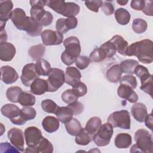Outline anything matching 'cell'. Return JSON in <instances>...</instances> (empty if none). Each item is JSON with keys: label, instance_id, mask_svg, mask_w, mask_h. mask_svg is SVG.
Returning <instances> with one entry per match:
<instances>
[{"label": "cell", "instance_id": "816d5d0a", "mask_svg": "<svg viewBox=\"0 0 153 153\" xmlns=\"http://www.w3.org/2000/svg\"><path fill=\"white\" fill-rule=\"evenodd\" d=\"M145 5V1L143 0H133L131 2V7L137 11H142Z\"/></svg>", "mask_w": 153, "mask_h": 153}, {"label": "cell", "instance_id": "f907efd6", "mask_svg": "<svg viewBox=\"0 0 153 153\" xmlns=\"http://www.w3.org/2000/svg\"><path fill=\"white\" fill-rule=\"evenodd\" d=\"M53 16L52 14L50 12L46 11L45 16H44L42 19L39 22V23L42 26H47L51 24V23L53 22Z\"/></svg>", "mask_w": 153, "mask_h": 153}, {"label": "cell", "instance_id": "d4e9b609", "mask_svg": "<svg viewBox=\"0 0 153 153\" xmlns=\"http://www.w3.org/2000/svg\"><path fill=\"white\" fill-rule=\"evenodd\" d=\"M55 114L57 119L64 124L69 122L74 115L72 111L68 106H59Z\"/></svg>", "mask_w": 153, "mask_h": 153}, {"label": "cell", "instance_id": "ac0fdd59", "mask_svg": "<svg viewBox=\"0 0 153 153\" xmlns=\"http://www.w3.org/2000/svg\"><path fill=\"white\" fill-rule=\"evenodd\" d=\"M16 48L13 44L7 42L0 44V59L2 61H11L16 55Z\"/></svg>", "mask_w": 153, "mask_h": 153}, {"label": "cell", "instance_id": "6f0895ef", "mask_svg": "<svg viewBox=\"0 0 153 153\" xmlns=\"http://www.w3.org/2000/svg\"><path fill=\"white\" fill-rule=\"evenodd\" d=\"M117 2L121 5H126L127 2H128V1H124V0H117Z\"/></svg>", "mask_w": 153, "mask_h": 153}, {"label": "cell", "instance_id": "d6986e66", "mask_svg": "<svg viewBox=\"0 0 153 153\" xmlns=\"http://www.w3.org/2000/svg\"><path fill=\"white\" fill-rule=\"evenodd\" d=\"M65 76V82L73 87L80 82L81 74L76 68L69 66L66 69Z\"/></svg>", "mask_w": 153, "mask_h": 153}, {"label": "cell", "instance_id": "8fae6325", "mask_svg": "<svg viewBox=\"0 0 153 153\" xmlns=\"http://www.w3.org/2000/svg\"><path fill=\"white\" fill-rule=\"evenodd\" d=\"M37 78H39V75L35 71V64L31 63L25 65L20 76L22 84L26 87L30 86L32 82Z\"/></svg>", "mask_w": 153, "mask_h": 153}, {"label": "cell", "instance_id": "ab89813d", "mask_svg": "<svg viewBox=\"0 0 153 153\" xmlns=\"http://www.w3.org/2000/svg\"><path fill=\"white\" fill-rule=\"evenodd\" d=\"M61 98L65 103L69 105L76 102L78 99V96L73 89H68L62 94Z\"/></svg>", "mask_w": 153, "mask_h": 153}, {"label": "cell", "instance_id": "11a10c76", "mask_svg": "<svg viewBox=\"0 0 153 153\" xmlns=\"http://www.w3.org/2000/svg\"><path fill=\"white\" fill-rule=\"evenodd\" d=\"M152 113L147 115V116L146 117L144 121H145V126L149 128L150 129L151 131H152V125H153V122H152Z\"/></svg>", "mask_w": 153, "mask_h": 153}, {"label": "cell", "instance_id": "9f6ffc18", "mask_svg": "<svg viewBox=\"0 0 153 153\" xmlns=\"http://www.w3.org/2000/svg\"><path fill=\"white\" fill-rule=\"evenodd\" d=\"M7 38H8L7 34L6 31L5 30V29H4L2 30H1V35H0V41H1V43L7 42Z\"/></svg>", "mask_w": 153, "mask_h": 153}, {"label": "cell", "instance_id": "7c38bea8", "mask_svg": "<svg viewBox=\"0 0 153 153\" xmlns=\"http://www.w3.org/2000/svg\"><path fill=\"white\" fill-rule=\"evenodd\" d=\"M24 133L18 128L13 127L8 131L7 136L11 143L19 151L24 152Z\"/></svg>", "mask_w": 153, "mask_h": 153}, {"label": "cell", "instance_id": "681fc988", "mask_svg": "<svg viewBox=\"0 0 153 153\" xmlns=\"http://www.w3.org/2000/svg\"><path fill=\"white\" fill-rule=\"evenodd\" d=\"M101 7L102 10L106 16H111L114 13V7L113 5L108 1H103Z\"/></svg>", "mask_w": 153, "mask_h": 153}, {"label": "cell", "instance_id": "5b68a950", "mask_svg": "<svg viewBox=\"0 0 153 153\" xmlns=\"http://www.w3.org/2000/svg\"><path fill=\"white\" fill-rule=\"evenodd\" d=\"M46 5L55 12L66 17L77 16L80 11V7L73 2H65L62 0L47 1Z\"/></svg>", "mask_w": 153, "mask_h": 153}, {"label": "cell", "instance_id": "277c9868", "mask_svg": "<svg viewBox=\"0 0 153 153\" xmlns=\"http://www.w3.org/2000/svg\"><path fill=\"white\" fill-rule=\"evenodd\" d=\"M136 144L130 149L131 152L152 153L153 152V141L152 134L146 129L137 130L134 134Z\"/></svg>", "mask_w": 153, "mask_h": 153}, {"label": "cell", "instance_id": "836d02e7", "mask_svg": "<svg viewBox=\"0 0 153 153\" xmlns=\"http://www.w3.org/2000/svg\"><path fill=\"white\" fill-rule=\"evenodd\" d=\"M22 92V89L18 86L10 87L6 91V96L10 102L19 103V98Z\"/></svg>", "mask_w": 153, "mask_h": 153}, {"label": "cell", "instance_id": "60d3db41", "mask_svg": "<svg viewBox=\"0 0 153 153\" xmlns=\"http://www.w3.org/2000/svg\"><path fill=\"white\" fill-rule=\"evenodd\" d=\"M59 107V106L51 99H45L41 102L42 110L47 113L55 114Z\"/></svg>", "mask_w": 153, "mask_h": 153}, {"label": "cell", "instance_id": "9c48e42d", "mask_svg": "<svg viewBox=\"0 0 153 153\" xmlns=\"http://www.w3.org/2000/svg\"><path fill=\"white\" fill-rule=\"evenodd\" d=\"M49 92H55L65 82V76L63 70L52 68L47 79Z\"/></svg>", "mask_w": 153, "mask_h": 153}, {"label": "cell", "instance_id": "8992f818", "mask_svg": "<svg viewBox=\"0 0 153 153\" xmlns=\"http://www.w3.org/2000/svg\"><path fill=\"white\" fill-rule=\"evenodd\" d=\"M113 127H119L122 129H130V115L127 110H120L111 114L107 120Z\"/></svg>", "mask_w": 153, "mask_h": 153}, {"label": "cell", "instance_id": "ee69618b", "mask_svg": "<svg viewBox=\"0 0 153 153\" xmlns=\"http://www.w3.org/2000/svg\"><path fill=\"white\" fill-rule=\"evenodd\" d=\"M21 111L23 118L26 121L33 120L36 115V110L30 106L23 107L21 109Z\"/></svg>", "mask_w": 153, "mask_h": 153}, {"label": "cell", "instance_id": "4dcf8cb0", "mask_svg": "<svg viewBox=\"0 0 153 153\" xmlns=\"http://www.w3.org/2000/svg\"><path fill=\"white\" fill-rule=\"evenodd\" d=\"M65 126L67 132L71 136H76L82 129L80 122L75 118H72Z\"/></svg>", "mask_w": 153, "mask_h": 153}, {"label": "cell", "instance_id": "7dc6e473", "mask_svg": "<svg viewBox=\"0 0 153 153\" xmlns=\"http://www.w3.org/2000/svg\"><path fill=\"white\" fill-rule=\"evenodd\" d=\"M73 90L79 97H82L87 93V88L86 85L82 82H79L76 85L72 87Z\"/></svg>", "mask_w": 153, "mask_h": 153}, {"label": "cell", "instance_id": "1f68e13d", "mask_svg": "<svg viewBox=\"0 0 153 153\" xmlns=\"http://www.w3.org/2000/svg\"><path fill=\"white\" fill-rule=\"evenodd\" d=\"M114 15L117 22L121 25H126L130 20V13L123 8H120L116 10Z\"/></svg>", "mask_w": 153, "mask_h": 153}, {"label": "cell", "instance_id": "bcb514c9", "mask_svg": "<svg viewBox=\"0 0 153 153\" xmlns=\"http://www.w3.org/2000/svg\"><path fill=\"white\" fill-rule=\"evenodd\" d=\"M85 6L90 10L93 12L97 13L99 9L102 7L103 1L96 0V1H86L84 2Z\"/></svg>", "mask_w": 153, "mask_h": 153}, {"label": "cell", "instance_id": "4fadbf2b", "mask_svg": "<svg viewBox=\"0 0 153 153\" xmlns=\"http://www.w3.org/2000/svg\"><path fill=\"white\" fill-rule=\"evenodd\" d=\"M25 139L27 146L35 147L42 137L41 131L36 127L30 126L25 130Z\"/></svg>", "mask_w": 153, "mask_h": 153}, {"label": "cell", "instance_id": "484cf974", "mask_svg": "<svg viewBox=\"0 0 153 153\" xmlns=\"http://www.w3.org/2000/svg\"><path fill=\"white\" fill-rule=\"evenodd\" d=\"M111 40L115 44L117 51H118L120 54L126 56L127 48L128 47V44L127 41L124 40L121 36L118 35H114L111 39Z\"/></svg>", "mask_w": 153, "mask_h": 153}, {"label": "cell", "instance_id": "52a82bcc", "mask_svg": "<svg viewBox=\"0 0 153 153\" xmlns=\"http://www.w3.org/2000/svg\"><path fill=\"white\" fill-rule=\"evenodd\" d=\"M1 112L4 116L9 118L14 124L22 126L27 121L23 118L21 109L14 104L7 103L3 105L1 109Z\"/></svg>", "mask_w": 153, "mask_h": 153}, {"label": "cell", "instance_id": "f35d334b", "mask_svg": "<svg viewBox=\"0 0 153 153\" xmlns=\"http://www.w3.org/2000/svg\"><path fill=\"white\" fill-rule=\"evenodd\" d=\"M148 27L146 22L142 19H135L133 21L132 29L136 33H142L145 32Z\"/></svg>", "mask_w": 153, "mask_h": 153}, {"label": "cell", "instance_id": "30bf717a", "mask_svg": "<svg viewBox=\"0 0 153 153\" xmlns=\"http://www.w3.org/2000/svg\"><path fill=\"white\" fill-rule=\"evenodd\" d=\"M42 43L44 45H57L62 44L63 39V33L50 29L44 30L41 33Z\"/></svg>", "mask_w": 153, "mask_h": 153}, {"label": "cell", "instance_id": "ffe728a7", "mask_svg": "<svg viewBox=\"0 0 153 153\" xmlns=\"http://www.w3.org/2000/svg\"><path fill=\"white\" fill-rule=\"evenodd\" d=\"M131 114L137 121L143 123L148 115L146 106L142 103H136L131 108Z\"/></svg>", "mask_w": 153, "mask_h": 153}, {"label": "cell", "instance_id": "9a60e30c", "mask_svg": "<svg viewBox=\"0 0 153 153\" xmlns=\"http://www.w3.org/2000/svg\"><path fill=\"white\" fill-rule=\"evenodd\" d=\"M13 4L11 1H0V27L1 30L4 29L6 22L10 19Z\"/></svg>", "mask_w": 153, "mask_h": 153}, {"label": "cell", "instance_id": "7bdbcfd3", "mask_svg": "<svg viewBox=\"0 0 153 153\" xmlns=\"http://www.w3.org/2000/svg\"><path fill=\"white\" fill-rule=\"evenodd\" d=\"M119 81L120 84L127 85L133 89H135L137 85L136 77L129 74L123 76Z\"/></svg>", "mask_w": 153, "mask_h": 153}, {"label": "cell", "instance_id": "603a6c76", "mask_svg": "<svg viewBox=\"0 0 153 153\" xmlns=\"http://www.w3.org/2000/svg\"><path fill=\"white\" fill-rule=\"evenodd\" d=\"M123 73L120 65L116 64L112 66L107 70L106 75L109 81L113 83H117L121 79Z\"/></svg>", "mask_w": 153, "mask_h": 153}, {"label": "cell", "instance_id": "f1b7e54d", "mask_svg": "<svg viewBox=\"0 0 153 153\" xmlns=\"http://www.w3.org/2000/svg\"><path fill=\"white\" fill-rule=\"evenodd\" d=\"M140 79L141 86L140 88L145 93L152 96V76L149 72L143 75L139 78Z\"/></svg>", "mask_w": 153, "mask_h": 153}, {"label": "cell", "instance_id": "74e56055", "mask_svg": "<svg viewBox=\"0 0 153 153\" xmlns=\"http://www.w3.org/2000/svg\"><path fill=\"white\" fill-rule=\"evenodd\" d=\"M106 58V54L102 47L95 48L90 53L89 59L91 62H100Z\"/></svg>", "mask_w": 153, "mask_h": 153}, {"label": "cell", "instance_id": "7402d4cb", "mask_svg": "<svg viewBox=\"0 0 153 153\" xmlns=\"http://www.w3.org/2000/svg\"><path fill=\"white\" fill-rule=\"evenodd\" d=\"M59 120L53 116H47L42 121V126L48 133L56 131L59 128Z\"/></svg>", "mask_w": 153, "mask_h": 153}, {"label": "cell", "instance_id": "cb8c5ba5", "mask_svg": "<svg viewBox=\"0 0 153 153\" xmlns=\"http://www.w3.org/2000/svg\"><path fill=\"white\" fill-rule=\"evenodd\" d=\"M132 143L131 135L128 133H121L118 134L114 140L115 146L120 149L127 148Z\"/></svg>", "mask_w": 153, "mask_h": 153}, {"label": "cell", "instance_id": "d6a6232c", "mask_svg": "<svg viewBox=\"0 0 153 153\" xmlns=\"http://www.w3.org/2000/svg\"><path fill=\"white\" fill-rule=\"evenodd\" d=\"M139 62L133 59H126L121 62L120 65L123 72L128 74H133L135 68L138 65Z\"/></svg>", "mask_w": 153, "mask_h": 153}, {"label": "cell", "instance_id": "6da1fadb", "mask_svg": "<svg viewBox=\"0 0 153 153\" xmlns=\"http://www.w3.org/2000/svg\"><path fill=\"white\" fill-rule=\"evenodd\" d=\"M10 19L14 25L20 30H25L30 36H38L41 33L42 26L39 22L27 16L25 11L16 8L11 12Z\"/></svg>", "mask_w": 153, "mask_h": 153}, {"label": "cell", "instance_id": "d590c367", "mask_svg": "<svg viewBox=\"0 0 153 153\" xmlns=\"http://www.w3.org/2000/svg\"><path fill=\"white\" fill-rule=\"evenodd\" d=\"M38 152L51 153L53 152V146L52 143L45 137H42L38 144L35 146Z\"/></svg>", "mask_w": 153, "mask_h": 153}, {"label": "cell", "instance_id": "8d00e7d4", "mask_svg": "<svg viewBox=\"0 0 153 153\" xmlns=\"http://www.w3.org/2000/svg\"><path fill=\"white\" fill-rule=\"evenodd\" d=\"M36 102L35 97L29 93L22 92L19 98V103L23 106H33Z\"/></svg>", "mask_w": 153, "mask_h": 153}, {"label": "cell", "instance_id": "c3c4849f", "mask_svg": "<svg viewBox=\"0 0 153 153\" xmlns=\"http://www.w3.org/2000/svg\"><path fill=\"white\" fill-rule=\"evenodd\" d=\"M68 106L72 111L74 115H75L81 114L84 110V105L82 103L78 101L68 105Z\"/></svg>", "mask_w": 153, "mask_h": 153}, {"label": "cell", "instance_id": "4316f807", "mask_svg": "<svg viewBox=\"0 0 153 153\" xmlns=\"http://www.w3.org/2000/svg\"><path fill=\"white\" fill-rule=\"evenodd\" d=\"M51 69L50 63L44 59L38 60L35 63V71L39 76H48Z\"/></svg>", "mask_w": 153, "mask_h": 153}, {"label": "cell", "instance_id": "ba28073f", "mask_svg": "<svg viewBox=\"0 0 153 153\" xmlns=\"http://www.w3.org/2000/svg\"><path fill=\"white\" fill-rule=\"evenodd\" d=\"M113 133L114 129L112 126L109 123H105L102 124L93 135V140L98 146H106L110 143Z\"/></svg>", "mask_w": 153, "mask_h": 153}, {"label": "cell", "instance_id": "83f0119b", "mask_svg": "<svg viewBox=\"0 0 153 153\" xmlns=\"http://www.w3.org/2000/svg\"><path fill=\"white\" fill-rule=\"evenodd\" d=\"M102 122L100 118L98 117H93L88 120L84 128L88 133L93 136L102 126Z\"/></svg>", "mask_w": 153, "mask_h": 153}, {"label": "cell", "instance_id": "f5cc1de1", "mask_svg": "<svg viewBox=\"0 0 153 153\" xmlns=\"http://www.w3.org/2000/svg\"><path fill=\"white\" fill-rule=\"evenodd\" d=\"M152 4H153L152 1H145V5L143 10H142V12L146 16H152V15H153Z\"/></svg>", "mask_w": 153, "mask_h": 153}, {"label": "cell", "instance_id": "3957f363", "mask_svg": "<svg viewBox=\"0 0 153 153\" xmlns=\"http://www.w3.org/2000/svg\"><path fill=\"white\" fill-rule=\"evenodd\" d=\"M65 47V51L61 54V60L67 65L70 66L75 62L77 57L81 53V45L76 36H72L66 38L63 41Z\"/></svg>", "mask_w": 153, "mask_h": 153}, {"label": "cell", "instance_id": "e575fe53", "mask_svg": "<svg viewBox=\"0 0 153 153\" xmlns=\"http://www.w3.org/2000/svg\"><path fill=\"white\" fill-rule=\"evenodd\" d=\"M75 136V142L78 145L82 146L87 145L88 143H90V142H91L93 139V136L88 133L85 128H82L80 132Z\"/></svg>", "mask_w": 153, "mask_h": 153}, {"label": "cell", "instance_id": "7a4b0ae2", "mask_svg": "<svg viewBox=\"0 0 153 153\" xmlns=\"http://www.w3.org/2000/svg\"><path fill=\"white\" fill-rule=\"evenodd\" d=\"M127 56H136L139 62L150 64L153 62L152 41L145 39L130 44L127 48Z\"/></svg>", "mask_w": 153, "mask_h": 153}, {"label": "cell", "instance_id": "e0dca14e", "mask_svg": "<svg viewBox=\"0 0 153 153\" xmlns=\"http://www.w3.org/2000/svg\"><path fill=\"white\" fill-rule=\"evenodd\" d=\"M118 96L122 99H126L130 103H136L138 100V95L130 87L120 84L117 89Z\"/></svg>", "mask_w": 153, "mask_h": 153}, {"label": "cell", "instance_id": "f6af8a7d", "mask_svg": "<svg viewBox=\"0 0 153 153\" xmlns=\"http://www.w3.org/2000/svg\"><path fill=\"white\" fill-rule=\"evenodd\" d=\"M75 63V65L78 69L82 70L87 68L88 66L90 63V59L87 56H79L77 57Z\"/></svg>", "mask_w": 153, "mask_h": 153}, {"label": "cell", "instance_id": "5bb4252c", "mask_svg": "<svg viewBox=\"0 0 153 153\" xmlns=\"http://www.w3.org/2000/svg\"><path fill=\"white\" fill-rule=\"evenodd\" d=\"M78 25V20L76 17H67V18H60L56 23V30L65 33L68 32L69 30L75 29Z\"/></svg>", "mask_w": 153, "mask_h": 153}, {"label": "cell", "instance_id": "db71d44e", "mask_svg": "<svg viewBox=\"0 0 153 153\" xmlns=\"http://www.w3.org/2000/svg\"><path fill=\"white\" fill-rule=\"evenodd\" d=\"M148 72H149L148 69L146 67H145L142 65H138L135 68V69L134 71V74H136V75L139 78L141 77L142 76H143V75H145Z\"/></svg>", "mask_w": 153, "mask_h": 153}, {"label": "cell", "instance_id": "b9f144b4", "mask_svg": "<svg viewBox=\"0 0 153 153\" xmlns=\"http://www.w3.org/2000/svg\"><path fill=\"white\" fill-rule=\"evenodd\" d=\"M100 47H102L106 54V58H111L117 52V49L114 42L110 39L104 44H103Z\"/></svg>", "mask_w": 153, "mask_h": 153}, {"label": "cell", "instance_id": "2e32d148", "mask_svg": "<svg viewBox=\"0 0 153 153\" xmlns=\"http://www.w3.org/2000/svg\"><path fill=\"white\" fill-rule=\"evenodd\" d=\"M19 78V75L16 71L8 65L1 68V79L6 84H11L15 82Z\"/></svg>", "mask_w": 153, "mask_h": 153}, {"label": "cell", "instance_id": "44dd1931", "mask_svg": "<svg viewBox=\"0 0 153 153\" xmlns=\"http://www.w3.org/2000/svg\"><path fill=\"white\" fill-rule=\"evenodd\" d=\"M30 92L35 95H41L47 91H48V85L47 80L37 78L30 86Z\"/></svg>", "mask_w": 153, "mask_h": 153}, {"label": "cell", "instance_id": "f546056e", "mask_svg": "<svg viewBox=\"0 0 153 153\" xmlns=\"http://www.w3.org/2000/svg\"><path fill=\"white\" fill-rule=\"evenodd\" d=\"M45 53V47L43 44L35 45L29 48L28 50V54L33 60L37 61L41 59Z\"/></svg>", "mask_w": 153, "mask_h": 153}]
</instances>
